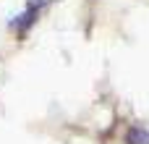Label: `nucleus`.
Segmentation results:
<instances>
[{
	"instance_id": "2",
	"label": "nucleus",
	"mask_w": 149,
	"mask_h": 144,
	"mask_svg": "<svg viewBox=\"0 0 149 144\" xmlns=\"http://www.w3.org/2000/svg\"><path fill=\"white\" fill-rule=\"evenodd\" d=\"M34 18H37V8H29V10L21 16V21H18L16 26H18V29H26L29 24H34Z\"/></svg>"
},
{
	"instance_id": "3",
	"label": "nucleus",
	"mask_w": 149,
	"mask_h": 144,
	"mask_svg": "<svg viewBox=\"0 0 149 144\" xmlns=\"http://www.w3.org/2000/svg\"><path fill=\"white\" fill-rule=\"evenodd\" d=\"M31 3H34V8H37V5H39V3H42V0H31Z\"/></svg>"
},
{
	"instance_id": "1",
	"label": "nucleus",
	"mask_w": 149,
	"mask_h": 144,
	"mask_svg": "<svg viewBox=\"0 0 149 144\" xmlns=\"http://www.w3.org/2000/svg\"><path fill=\"white\" fill-rule=\"evenodd\" d=\"M126 144H149V131H144V129H131L126 134Z\"/></svg>"
}]
</instances>
